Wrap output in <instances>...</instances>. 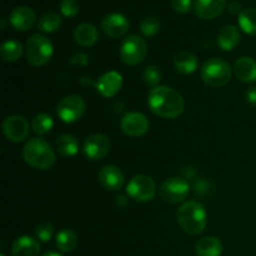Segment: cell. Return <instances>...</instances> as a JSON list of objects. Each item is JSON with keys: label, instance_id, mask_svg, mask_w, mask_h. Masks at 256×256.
<instances>
[{"label": "cell", "instance_id": "1", "mask_svg": "<svg viewBox=\"0 0 256 256\" xmlns=\"http://www.w3.org/2000/svg\"><path fill=\"white\" fill-rule=\"evenodd\" d=\"M148 105L155 115L164 119H176L185 110L184 98L166 85H159L150 90Z\"/></svg>", "mask_w": 256, "mask_h": 256}, {"label": "cell", "instance_id": "2", "mask_svg": "<svg viewBox=\"0 0 256 256\" xmlns=\"http://www.w3.org/2000/svg\"><path fill=\"white\" fill-rule=\"evenodd\" d=\"M176 219L180 228L190 235L202 234L208 224V215L204 205L195 200L184 202L179 208Z\"/></svg>", "mask_w": 256, "mask_h": 256}, {"label": "cell", "instance_id": "3", "mask_svg": "<svg viewBox=\"0 0 256 256\" xmlns=\"http://www.w3.org/2000/svg\"><path fill=\"white\" fill-rule=\"evenodd\" d=\"M22 158L29 166L38 170H48L55 164V154L50 145L40 138L28 140L22 149Z\"/></svg>", "mask_w": 256, "mask_h": 256}, {"label": "cell", "instance_id": "4", "mask_svg": "<svg viewBox=\"0 0 256 256\" xmlns=\"http://www.w3.org/2000/svg\"><path fill=\"white\" fill-rule=\"evenodd\" d=\"M52 52H54V45L52 40L44 35H32L25 45V58L32 66H44L50 62Z\"/></svg>", "mask_w": 256, "mask_h": 256}, {"label": "cell", "instance_id": "5", "mask_svg": "<svg viewBox=\"0 0 256 256\" xmlns=\"http://www.w3.org/2000/svg\"><path fill=\"white\" fill-rule=\"evenodd\" d=\"M232 70L229 62L219 58L206 60L202 68V79L208 86L222 88L225 86L232 79Z\"/></svg>", "mask_w": 256, "mask_h": 256}, {"label": "cell", "instance_id": "6", "mask_svg": "<svg viewBox=\"0 0 256 256\" xmlns=\"http://www.w3.org/2000/svg\"><path fill=\"white\" fill-rule=\"evenodd\" d=\"M148 54L146 42L136 34H132L122 40L119 49L120 59L129 66L142 64Z\"/></svg>", "mask_w": 256, "mask_h": 256}, {"label": "cell", "instance_id": "7", "mask_svg": "<svg viewBox=\"0 0 256 256\" xmlns=\"http://www.w3.org/2000/svg\"><path fill=\"white\" fill-rule=\"evenodd\" d=\"M190 192V184L184 178H169L160 185L159 196L168 204H180L185 202Z\"/></svg>", "mask_w": 256, "mask_h": 256}, {"label": "cell", "instance_id": "8", "mask_svg": "<svg viewBox=\"0 0 256 256\" xmlns=\"http://www.w3.org/2000/svg\"><path fill=\"white\" fill-rule=\"evenodd\" d=\"M126 194L138 202H152L156 195V184L148 175H136L128 182Z\"/></svg>", "mask_w": 256, "mask_h": 256}, {"label": "cell", "instance_id": "9", "mask_svg": "<svg viewBox=\"0 0 256 256\" xmlns=\"http://www.w3.org/2000/svg\"><path fill=\"white\" fill-rule=\"evenodd\" d=\"M86 105L79 95H68L62 98L56 105V114L60 118V120L66 124H72L82 119V115L85 114Z\"/></svg>", "mask_w": 256, "mask_h": 256}, {"label": "cell", "instance_id": "10", "mask_svg": "<svg viewBox=\"0 0 256 256\" xmlns=\"http://www.w3.org/2000/svg\"><path fill=\"white\" fill-rule=\"evenodd\" d=\"M112 149L109 138L104 134H92L85 139L82 145L84 155L92 162H98L106 156Z\"/></svg>", "mask_w": 256, "mask_h": 256}, {"label": "cell", "instance_id": "11", "mask_svg": "<svg viewBox=\"0 0 256 256\" xmlns=\"http://www.w3.org/2000/svg\"><path fill=\"white\" fill-rule=\"evenodd\" d=\"M2 128L6 139L12 142H24L30 132V125L28 120L20 115H10L5 118Z\"/></svg>", "mask_w": 256, "mask_h": 256}, {"label": "cell", "instance_id": "12", "mask_svg": "<svg viewBox=\"0 0 256 256\" xmlns=\"http://www.w3.org/2000/svg\"><path fill=\"white\" fill-rule=\"evenodd\" d=\"M150 128L149 119L138 112H128L120 122V129L124 134L132 138H140L148 132Z\"/></svg>", "mask_w": 256, "mask_h": 256}, {"label": "cell", "instance_id": "13", "mask_svg": "<svg viewBox=\"0 0 256 256\" xmlns=\"http://www.w3.org/2000/svg\"><path fill=\"white\" fill-rule=\"evenodd\" d=\"M129 20L120 12H112V14L105 15L102 22V32L108 38H112V39L124 36L129 32Z\"/></svg>", "mask_w": 256, "mask_h": 256}, {"label": "cell", "instance_id": "14", "mask_svg": "<svg viewBox=\"0 0 256 256\" xmlns=\"http://www.w3.org/2000/svg\"><path fill=\"white\" fill-rule=\"evenodd\" d=\"M98 92L104 98H112L120 92L122 86V76L120 72H115V70H110L102 74V76L98 79L96 84Z\"/></svg>", "mask_w": 256, "mask_h": 256}, {"label": "cell", "instance_id": "15", "mask_svg": "<svg viewBox=\"0 0 256 256\" xmlns=\"http://www.w3.org/2000/svg\"><path fill=\"white\" fill-rule=\"evenodd\" d=\"M36 22L35 12L29 6H18L10 12L9 22L18 32H28Z\"/></svg>", "mask_w": 256, "mask_h": 256}, {"label": "cell", "instance_id": "16", "mask_svg": "<svg viewBox=\"0 0 256 256\" xmlns=\"http://www.w3.org/2000/svg\"><path fill=\"white\" fill-rule=\"evenodd\" d=\"M226 6V0H195L194 12L199 19L212 20L219 16Z\"/></svg>", "mask_w": 256, "mask_h": 256}, {"label": "cell", "instance_id": "17", "mask_svg": "<svg viewBox=\"0 0 256 256\" xmlns=\"http://www.w3.org/2000/svg\"><path fill=\"white\" fill-rule=\"evenodd\" d=\"M125 176L122 169L115 165H106L99 172V182L104 189L116 192L124 185Z\"/></svg>", "mask_w": 256, "mask_h": 256}, {"label": "cell", "instance_id": "18", "mask_svg": "<svg viewBox=\"0 0 256 256\" xmlns=\"http://www.w3.org/2000/svg\"><path fill=\"white\" fill-rule=\"evenodd\" d=\"M40 250L42 248L39 240L29 235L19 236L12 245V256H39Z\"/></svg>", "mask_w": 256, "mask_h": 256}, {"label": "cell", "instance_id": "19", "mask_svg": "<svg viewBox=\"0 0 256 256\" xmlns=\"http://www.w3.org/2000/svg\"><path fill=\"white\" fill-rule=\"evenodd\" d=\"M234 74L240 82H256V60L250 56H242L235 62Z\"/></svg>", "mask_w": 256, "mask_h": 256}, {"label": "cell", "instance_id": "20", "mask_svg": "<svg viewBox=\"0 0 256 256\" xmlns=\"http://www.w3.org/2000/svg\"><path fill=\"white\" fill-rule=\"evenodd\" d=\"M242 35L240 30L234 25H225L218 34V45L225 52H232L239 45Z\"/></svg>", "mask_w": 256, "mask_h": 256}, {"label": "cell", "instance_id": "21", "mask_svg": "<svg viewBox=\"0 0 256 256\" xmlns=\"http://www.w3.org/2000/svg\"><path fill=\"white\" fill-rule=\"evenodd\" d=\"M74 39L82 46H92L99 40V32L90 22H82L74 30Z\"/></svg>", "mask_w": 256, "mask_h": 256}, {"label": "cell", "instance_id": "22", "mask_svg": "<svg viewBox=\"0 0 256 256\" xmlns=\"http://www.w3.org/2000/svg\"><path fill=\"white\" fill-rule=\"evenodd\" d=\"M199 66V59L190 52H182L174 58V68L178 72L184 75L192 74Z\"/></svg>", "mask_w": 256, "mask_h": 256}, {"label": "cell", "instance_id": "23", "mask_svg": "<svg viewBox=\"0 0 256 256\" xmlns=\"http://www.w3.org/2000/svg\"><path fill=\"white\" fill-rule=\"evenodd\" d=\"M196 256H220L222 252V242L215 236H205L196 242Z\"/></svg>", "mask_w": 256, "mask_h": 256}, {"label": "cell", "instance_id": "24", "mask_svg": "<svg viewBox=\"0 0 256 256\" xmlns=\"http://www.w3.org/2000/svg\"><path fill=\"white\" fill-rule=\"evenodd\" d=\"M55 148L60 155L65 158H72L79 152V142L74 135L62 134L55 140Z\"/></svg>", "mask_w": 256, "mask_h": 256}, {"label": "cell", "instance_id": "25", "mask_svg": "<svg viewBox=\"0 0 256 256\" xmlns=\"http://www.w3.org/2000/svg\"><path fill=\"white\" fill-rule=\"evenodd\" d=\"M22 45L18 40H6L0 48V56L2 62H14L20 59L22 55Z\"/></svg>", "mask_w": 256, "mask_h": 256}, {"label": "cell", "instance_id": "26", "mask_svg": "<svg viewBox=\"0 0 256 256\" xmlns=\"http://www.w3.org/2000/svg\"><path fill=\"white\" fill-rule=\"evenodd\" d=\"M55 244L62 252H72L78 246V235L72 230L64 229L58 232Z\"/></svg>", "mask_w": 256, "mask_h": 256}, {"label": "cell", "instance_id": "27", "mask_svg": "<svg viewBox=\"0 0 256 256\" xmlns=\"http://www.w3.org/2000/svg\"><path fill=\"white\" fill-rule=\"evenodd\" d=\"M238 22L245 34L256 35V9L248 8L242 10L238 16Z\"/></svg>", "mask_w": 256, "mask_h": 256}, {"label": "cell", "instance_id": "28", "mask_svg": "<svg viewBox=\"0 0 256 256\" xmlns=\"http://www.w3.org/2000/svg\"><path fill=\"white\" fill-rule=\"evenodd\" d=\"M62 26V16L55 12H48L40 16L38 29L42 32H55Z\"/></svg>", "mask_w": 256, "mask_h": 256}, {"label": "cell", "instance_id": "29", "mask_svg": "<svg viewBox=\"0 0 256 256\" xmlns=\"http://www.w3.org/2000/svg\"><path fill=\"white\" fill-rule=\"evenodd\" d=\"M54 126V120L46 112H39L32 122V129L38 135H46L52 132Z\"/></svg>", "mask_w": 256, "mask_h": 256}, {"label": "cell", "instance_id": "30", "mask_svg": "<svg viewBox=\"0 0 256 256\" xmlns=\"http://www.w3.org/2000/svg\"><path fill=\"white\" fill-rule=\"evenodd\" d=\"M160 22L155 16H146L140 22V32L144 36L152 38L155 36L160 32Z\"/></svg>", "mask_w": 256, "mask_h": 256}, {"label": "cell", "instance_id": "31", "mask_svg": "<svg viewBox=\"0 0 256 256\" xmlns=\"http://www.w3.org/2000/svg\"><path fill=\"white\" fill-rule=\"evenodd\" d=\"M162 79V70L158 66H155V65H150V66L145 68L144 72H142V80H144V82L148 86H159Z\"/></svg>", "mask_w": 256, "mask_h": 256}, {"label": "cell", "instance_id": "32", "mask_svg": "<svg viewBox=\"0 0 256 256\" xmlns=\"http://www.w3.org/2000/svg\"><path fill=\"white\" fill-rule=\"evenodd\" d=\"M35 236L39 242H49L54 236V226L49 222H40L35 228Z\"/></svg>", "mask_w": 256, "mask_h": 256}, {"label": "cell", "instance_id": "33", "mask_svg": "<svg viewBox=\"0 0 256 256\" xmlns=\"http://www.w3.org/2000/svg\"><path fill=\"white\" fill-rule=\"evenodd\" d=\"M60 12L65 18H75L79 12V4L76 0H62Z\"/></svg>", "mask_w": 256, "mask_h": 256}, {"label": "cell", "instance_id": "34", "mask_svg": "<svg viewBox=\"0 0 256 256\" xmlns=\"http://www.w3.org/2000/svg\"><path fill=\"white\" fill-rule=\"evenodd\" d=\"M172 6L179 14H186L192 6V0H172Z\"/></svg>", "mask_w": 256, "mask_h": 256}, {"label": "cell", "instance_id": "35", "mask_svg": "<svg viewBox=\"0 0 256 256\" xmlns=\"http://www.w3.org/2000/svg\"><path fill=\"white\" fill-rule=\"evenodd\" d=\"M70 64L74 66H85L89 64V56L85 52H76L70 58Z\"/></svg>", "mask_w": 256, "mask_h": 256}, {"label": "cell", "instance_id": "36", "mask_svg": "<svg viewBox=\"0 0 256 256\" xmlns=\"http://www.w3.org/2000/svg\"><path fill=\"white\" fill-rule=\"evenodd\" d=\"M246 102L252 105H256V86H250L245 92Z\"/></svg>", "mask_w": 256, "mask_h": 256}, {"label": "cell", "instance_id": "37", "mask_svg": "<svg viewBox=\"0 0 256 256\" xmlns=\"http://www.w3.org/2000/svg\"><path fill=\"white\" fill-rule=\"evenodd\" d=\"M228 10H229V12H232V14L239 15L240 12H242V4H240L238 0H232V2H229V5H228Z\"/></svg>", "mask_w": 256, "mask_h": 256}, {"label": "cell", "instance_id": "38", "mask_svg": "<svg viewBox=\"0 0 256 256\" xmlns=\"http://www.w3.org/2000/svg\"><path fill=\"white\" fill-rule=\"evenodd\" d=\"M128 204H129V200H128V196H125V195H119V196H116V199H115V205H116L118 208H120V209L128 206Z\"/></svg>", "mask_w": 256, "mask_h": 256}, {"label": "cell", "instance_id": "39", "mask_svg": "<svg viewBox=\"0 0 256 256\" xmlns=\"http://www.w3.org/2000/svg\"><path fill=\"white\" fill-rule=\"evenodd\" d=\"M80 84H82V86H89V85H92V80H90V78L84 76L80 79Z\"/></svg>", "mask_w": 256, "mask_h": 256}, {"label": "cell", "instance_id": "40", "mask_svg": "<svg viewBox=\"0 0 256 256\" xmlns=\"http://www.w3.org/2000/svg\"><path fill=\"white\" fill-rule=\"evenodd\" d=\"M42 256H62V255L59 254V252H45V254H42Z\"/></svg>", "mask_w": 256, "mask_h": 256}, {"label": "cell", "instance_id": "41", "mask_svg": "<svg viewBox=\"0 0 256 256\" xmlns=\"http://www.w3.org/2000/svg\"><path fill=\"white\" fill-rule=\"evenodd\" d=\"M0 256H5L4 254H2H2H0Z\"/></svg>", "mask_w": 256, "mask_h": 256}]
</instances>
